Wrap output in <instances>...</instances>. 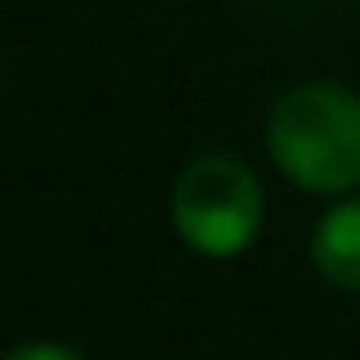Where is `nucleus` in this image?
Segmentation results:
<instances>
[{
	"label": "nucleus",
	"instance_id": "1",
	"mask_svg": "<svg viewBox=\"0 0 360 360\" xmlns=\"http://www.w3.org/2000/svg\"><path fill=\"white\" fill-rule=\"evenodd\" d=\"M266 153L286 183L345 198L360 188V94L335 79H306L266 109Z\"/></svg>",
	"mask_w": 360,
	"mask_h": 360
},
{
	"label": "nucleus",
	"instance_id": "2",
	"mask_svg": "<svg viewBox=\"0 0 360 360\" xmlns=\"http://www.w3.org/2000/svg\"><path fill=\"white\" fill-rule=\"evenodd\" d=\"M168 217L188 252H198L207 262H227L257 242V232L266 222V193H262V178L252 173V163H242L232 153H198L173 178Z\"/></svg>",
	"mask_w": 360,
	"mask_h": 360
},
{
	"label": "nucleus",
	"instance_id": "3",
	"mask_svg": "<svg viewBox=\"0 0 360 360\" xmlns=\"http://www.w3.org/2000/svg\"><path fill=\"white\" fill-rule=\"evenodd\" d=\"M311 266L335 291L360 296V193H345L311 227Z\"/></svg>",
	"mask_w": 360,
	"mask_h": 360
},
{
	"label": "nucleus",
	"instance_id": "4",
	"mask_svg": "<svg viewBox=\"0 0 360 360\" xmlns=\"http://www.w3.org/2000/svg\"><path fill=\"white\" fill-rule=\"evenodd\" d=\"M0 360H89V355L75 350V345H65V340H25L15 350H6Z\"/></svg>",
	"mask_w": 360,
	"mask_h": 360
},
{
	"label": "nucleus",
	"instance_id": "5",
	"mask_svg": "<svg viewBox=\"0 0 360 360\" xmlns=\"http://www.w3.org/2000/svg\"><path fill=\"white\" fill-rule=\"evenodd\" d=\"M350 6H360V0H350Z\"/></svg>",
	"mask_w": 360,
	"mask_h": 360
}]
</instances>
